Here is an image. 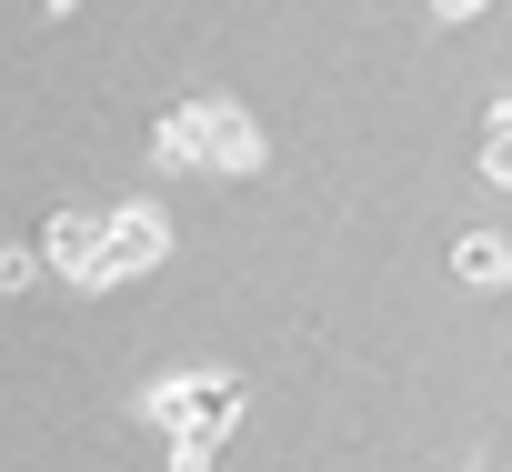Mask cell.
<instances>
[{
  "label": "cell",
  "instance_id": "obj_1",
  "mask_svg": "<svg viewBox=\"0 0 512 472\" xmlns=\"http://www.w3.org/2000/svg\"><path fill=\"white\" fill-rule=\"evenodd\" d=\"M151 151H161L171 171H251V161H262V131H251L231 101H181V111L151 131Z\"/></svg>",
  "mask_w": 512,
  "mask_h": 472
},
{
  "label": "cell",
  "instance_id": "obj_2",
  "mask_svg": "<svg viewBox=\"0 0 512 472\" xmlns=\"http://www.w3.org/2000/svg\"><path fill=\"white\" fill-rule=\"evenodd\" d=\"M231 422H241V382L231 372H181V382L151 392V432H171L181 452H211Z\"/></svg>",
  "mask_w": 512,
  "mask_h": 472
},
{
  "label": "cell",
  "instance_id": "obj_3",
  "mask_svg": "<svg viewBox=\"0 0 512 472\" xmlns=\"http://www.w3.org/2000/svg\"><path fill=\"white\" fill-rule=\"evenodd\" d=\"M171 252V221L151 211V201H121L111 221H101V262H91V282H131V272H151Z\"/></svg>",
  "mask_w": 512,
  "mask_h": 472
},
{
  "label": "cell",
  "instance_id": "obj_4",
  "mask_svg": "<svg viewBox=\"0 0 512 472\" xmlns=\"http://www.w3.org/2000/svg\"><path fill=\"white\" fill-rule=\"evenodd\" d=\"M101 221H111V211H51V221H41V262L71 272V282H91V262H101Z\"/></svg>",
  "mask_w": 512,
  "mask_h": 472
},
{
  "label": "cell",
  "instance_id": "obj_5",
  "mask_svg": "<svg viewBox=\"0 0 512 472\" xmlns=\"http://www.w3.org/2000/svg\"><path fill=\"white\" fill-rule=\"evenodd\" d=\"M452 272H462L472 292H502V282H512V242H502V231H462V242H452Z\"/></svg>",
  "mask_w": 512,
  "mask_h": 472
},
{
  "label": "cell",
  "instance_id": "obj_6",
  "mask_svg": "<svg viewBox=\"0 0 512 472\" xmlns=\"http://www.w3.org/2000/svg\"><path fill=\"white\" fill-rule=\"evenodd\" d=\"M482 171L512 191V101H492V111H482Z\"/></svg>",
  "mask_w": 512,
  "mask_h": 472
},
{
  "label": "cell",
  "instance_id": "obj_7",
  "mask_svg": "<svg viewBox=\"0 0 512 472\" xmlns=\"http://www.w3.org/2000/svg\"><path fill=\"white\" fill-rule=\"evenodd\" d=\"M31 272H41L31 252H0V292H31Z\"/></svg>",
  "mask_w": 512,
  "mask_h": 472
},
{
  "label": "cell",
  "instance_id": "obj_8",
  "mask_svg": "<svg viewBox=\"0 0 512 472\" xmlns=\"http://www.w3.org/2000/svg\"><path fill=\"white\" fill-rule=\"evenodd\" d=\"M41 11H51V21H71V11H81V0H41Z\"/></svg>",
  "mask_w": 512,
  "mask_h": 472
}]
</instances>
